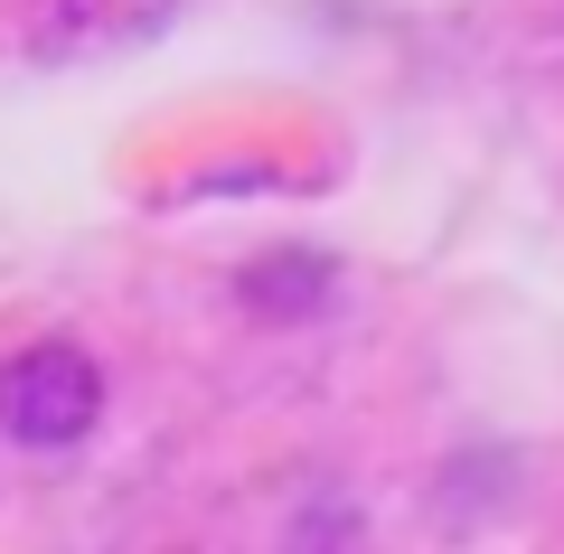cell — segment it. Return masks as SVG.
I'll return each mask as SVG.
<instances>
[{
    "instance_id": "6da1fadb",
    "label": "cell",
    "mask_w": 564,
    "mask_h": 554,
    "mask_svg": "<svg viewBox=\"0 0 564 554\" xmlns=\"http://www.w3.org/2000/svg\"><path fill=\"white\" fill-rule=\"evenodd\" d=\"M104 423V367L76 338H39L0 367V433L20 452H76Z\"/></svg>"
},
{
    "instance_id": "7a4b0ae2",
    "label": "cell",
    "mask_w": 564,
    "mask_h": 554,
    "mask_svg": "<svg viewBox=\"0 0 564 554\" xmlns=\"http://www.w3.org/2000/svg\"><path fill=\"white\" fill-rule=\"evenodd\" d=\"M236 292H245V311H263V319H311L329 301V254H273V263H254Z\"/></svg>"
},
{
    "instance_id": "3957f363",
    "label": "cell",
    "mask_w": 564,
    "mask_h": 554,
    "mask_svg": "<svg viewBox=\"0 0 564 554\" xmlns=\"http://www.w3.org/2000/svg\"><path fill=\"white\" fill-rule=\"evenodd\" d=\"M76 29H104V39H141V29L170 20V0H66Z\"/></svg>"
}]
</instances>
